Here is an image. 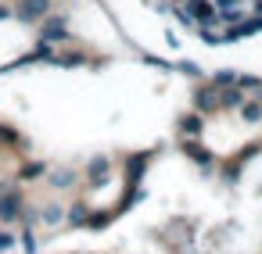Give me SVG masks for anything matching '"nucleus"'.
<instances>
[{"mask_svg": "<svg viewBox=\"0 0 262 254\" xmlns=\"http://www.w3.org/2000/svg\"><path fill=\"white\" fill-rule=\"evenodd\" d=\"M172 4H180V0H172Z\"/></svg>", "mask_w": 262, "mask_h": 254, "instance_id": "nucleus-15", "label": "nucleus"}, {"mask_svg": "<svg viewBox=\"0 0 262 254\" xmlns=\"http://www.w3.org/2000/svg\"><path fill=\"white\" fill-rule=\"evenodd\" d=\"M15 215H18V197H0V218L11 222Z\"/></svg>", "mask_w": 262, "mask_h": 254, "instance_id": "nucleus-4", "label": "nucleus"}, {"mask_svg": "<svg viewBox=\"0 0 262 254\" xmlns=\"http://www.w3.org/2000/svg\"><path fill=\"white\" fill-rule=\"evenodd\" d=\"M0 247H11V236L4 233V236H0Z\"/></svg>", "mask_w": 262, "mask_h": 254, "instance_id": "nucleus-13", "label": "nucleus"}, {"mask_svg": "<svg viewBox=\"0 0 262 254\" xmlns=\"http://www.w3.org/2000/svg\"><path fill=\"white\" fill-rule=\"evenodd\" d=\"M22 18H43L47 15V0H22Z\"/></svg>", "mask_w": 262, "mask_h": 254, "instance_id": "nucleus-3", "label": "nucleus"}, {"mask_svg": "<svg viewBox=\"0 0 262 254\" xmlns=\"http://www.w3.org/2000/svg\"><path fill=\"white\" fill-rule=\"evenodd\" d=\"M255 11H258V15H262V0H255Z\"/></svg>", "mask_w": 262, "mask_h": 254, "instance_id": "nucleus-14", "label": "nucleus"}, {"mask_svg": "<svg viewBox=\"0 0 262 254\" xmlns=\"http://www.w3.org/2000/svg\"><path fill=\"white\" fill-rule=\"evenodd\" d=\"M215 4H219L215 15H223L226 22H237V18L244 15V11H241V0H215Z\"/></svg>", "mask_w": 262, "mask_h": 254, "instance_id": "nucleus-2", "label": "nucleus"}, {"mask_svg": "<svg viewBox=\"0 0 262 254\" xmlns=\"http://www.w3.org/2000/svg\"><path fill=\"white\" fill-rule=\"evenodd\" d=\"M198 108H208V111L219 108V93H215V90H201V93H198Z\"/></svg>", "mask_w": 262, "mask_h": 254, "instance_id": "nucleus-6", "label": "nucleus"}, {"mask_svg": "<svg viewBox=\"0 0 262 254\" xmlns=\"http://www.w3.org/2000/svg\"><path fill=\"white\" fill-rule=\"evenodd\" d=\"M65 36H69V33H65V26H61V22H51V26L43 29V40H47V43H54V40H65Z\"/></svg>", "mask_w": 262, "mask_h": 254, "instance_id": "nucleus-5", "label": "nucleus"}, {"mask_svg": "<svg viewBox=\"0 0 262 254\" xmlns=\"http://www.w3.org/2000/svg\"><path fill=\"white\" fill-rule=\"evenodd\" d=\"M244 118H248V122H258V118H262V108H258V104H244Z\"/></svg>", "mask_w": 262, "mask_h": 254, "instance_id": "nucleus-10", "label": "nucleus"}, {"mask_svg": "<svg viewBox=\"0 0 262 254\" xmlns=\"http://www.w3.org/2000/svg\"><path fill=\"white\" fill-rule=\"evenodd\" d=\"M180 125H183V133H187V136H198V133H201V118H198V115H187Z\"/></svg>", "mask_w": 262, "mask_h": 254, "instance_id": "nucleus-8", "label": "nucleus"}, {"mask_svg": "<svg viewBox=\"0 0 262 254\" xmlns=\"http://www.w3.org/2000/svg\"><path fill=\"white\" fill-rule=\"evenodd\" d=\"M40 172H43V165H26V168H22V179H36Z\"/></svg>", "mask_w": 262, "mask_h": 254, "instance_id": "nucleus-11", "label": "nucleus"}, {"mask_svg": "<svg viewBox=\"0 0 262 254\" xmlns=\"http://www.w3.org/2000/svg\"><path fill=\"white\" fill-rule=\"evenodd\" d=\"M190 18H198L201 26L205 22H212L215 18V4H212V0H190V11H187Z\"/></svg>", "mask_w": 262, "mask_h": 254, "instance_id": "nucleus-1", "label": "nucleus"}, {"mask_svg": "<svg viewBox=\"0 0 262 254\" xmlns=\"http://www.w3.org/2000/svg\"><path fill=\"white\" fill-rule=\"evenodd\" d=\"M51 183L54 186H69L72 183V172H58V175H51Z\"/></svg>", "mask_w": 262, "mask_h": 254, "instance_id": "nucleus-12", "label": "nucleus"}, {"mask_svg": "<svg viewBox=\"0 0 262 254\" xmlns=\"http://www.w3.org/2000/svg\"><path fill=\"white\" fill-rule=\"evenodd\" d=\"M219 104H226V108H244V93H241V90H226V93L219 97Z\"/></svg>", "mask_w": 262, "mask_h": 254, "instance_id": "nucleus-7", "label": "nucleus"}, {"mask_svg": "<svg viewBox=\"0 0 262 254\" xmlns=\"http://www.w3.org/2000/svg\"><path fill=\"white\" fill-rule=\"evenodd\" d=\"M187 154H190L194 161H201V165H208V161H212V154H208V150H201L198 143H187Z\"/></svg>", "mask_w": 262, "mask_h": 254, "instance_id": "nucleus-9", "label": "nucleus"}]
</instances>
